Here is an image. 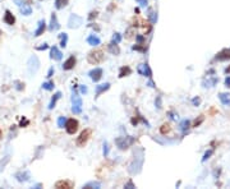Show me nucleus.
I'll use <instances>...</instances> for the list:
<instances>
[{
    "instance_id": "22",
    "label": "nucleus",
    "mask_w": 230,
    "mask_h": 189,
    "mask_svg": "<svg viewBox=\"0 0 230 189\" xmlns=\"http://www.w3.org/2000/svg\"><path fill=\"white\" fill-rule=\"evenodd\" d=\"M217 60H226V59H230V50H224L223 53H220L217 56H216Z\"/></svg>"
},
{
    "instance_id": "14",
    "label": "nucleus",
    "mask_w": 230,
    "mask_h": 189,
    "mask_svg": "<svg viewBox=\"0 0 230 189\" xmlns=\"http://www.w3.org/2000/svg\"><path fill=\"white\" fill-rule=\"evenodd\" d=\"M87 42L91 45V46H97L100 45V42H101V40H100V37L97 35H90L87 37Z\"/></svg>"
},
{
    "instance_id": "49",
    "label": "nucleus",
    "mask_w": 230,
    "mask_h": 189,
    "mask_svg": "<svg viewBox=\"0 0 230 189\" xmlns=\"http://www.w3.org/2000/svg\"><path fill=\"white\" fill-rule=\"evenodd\" d=\"M226 73H229V74H230V67H229V68L226 69Z\"/></svg>"
},
{
    "instance_id": "18",
    "label": "nucleus",
    "mask_w": 230,
    "mask_h": 189,
    "mask_svg": "<svg viewBox=\"0 0 230 189\" xmlns=\"http://www.w3.org/2000/svg\"><path fill=\"white\" fill-rule=\"evenodd\" d=\"M219 98H220V101H221L224 105L230 106V94L229 93H220Z\"/></svg>"
},
{
    "instance_id": "30",
    "label": "nucleus",
    "mask_w": 230,
    "mask_h": 189,
    "mask_svg": "<svg viewBox=\"0 0 230 189\" xmlns=\"http://www.w3.org/2000/svg\"><path fill=\"white\" fill-rule=\"evenodd\" d=\"M148 18H150V22L151 23H156V21H157V13H155V12H150V14H148Z\"/></svg>"
},
{
    "instance_id": "6",
    "label": "nucleus",
    "mask_w": 230,
    "mask_h": 189,
    "mask_svg": "<svg viewBox=\"0 0 230 189\" xmlns=\"http://www.w3.org/2000/svg\"><path fill=\"white\" fill-rule=\"evenodd\" d=\"M81 25H82V18L77 14H72L69 17V21H68V27L69 28H78Z\"/></svg>"
},
{
    "instance_id": "5",
    "label": "nucleus",
    "mask_w": 230,
    "mask_h": 189,
    "mask_svg": "<svg viewBox=\"0 0 230 189\" xmlns=\"http://www.w3.org/2000/svg\"><path fill=\"white\" fill-rule=\"evenodd\" d=\"M65 129L68 134H74L77 130H78V121L75 119H69L65 123Z\"/></svg>"
},
{
    "instance_id": "32",
    "label": "nucleus",
    "mask_w": 230,
    "mask_h": 189,
    "mask_svg": "<svg viewBox=\"0 0 230 189\" xmlns=\"http://www.w3.org/2000/svg\"><path fill=\"white\" fill-rule=\"evenodd\" d=\"M9 160H10V158H9V156H7V157L5 158H4V160H1V161H0V171H1V170L4 169V166H5V165L9 162Z\"/></svg>"
},
{
    "instance_id": "24",
    "label": "nucleus",
    "mask_w": 230,
    "mask_h": 189,
    "mask_svg": "<svg viewBox=\"0 0 230 189\" xmlns=\"http://www.w3.org/2000/svg\"><path fill=\"white\" fill-rule=\"evenodd\" d=\"M66 4H68V0H55V8L56 9H63Z\"/></svg>"
},
{
    "instance_id": "8",
    "label": "nucleus",
    "mask_w": 230,
    "mask_h": 189,
    "mask_svg": "<svg viewBox=\"0 0 230 189\" xmlns=\"http://www.w3.org/2000/svg\"><path fill=\"white\" fill-rule=\"evenodd\" d=\"M88 75H90V78L92 79L93 82H99L100 79H101V77H102V69L101 68H95V69H92L88 73Z\"/></svg>"
},
{
    "instance_id": "44",
    "label": "nucleus",
    "mask_w": 230,
    "mask_h": 189,
    "mask_svg": "<svg viewBox=\"0 0 230 189\" xmlns=\"http://www.w3.org/2000/svg\"><path fill=\"white\" fill-rule=\"evenodd\" d=\"M47 47H49V46H47L46 44H42V46H38V47H37V50H46Z\"/></svg>"
},
{
    "instance_id": "4",
    "label": "nucleus",
    "mask_w": 230,
    "mask_h": 189,
    "mask_svg": "<svg viewBox=\"0 0 230 189\" xmlns=\"http://www.w3.org/2000/svg\"><path fill=\"white\" fill-rule=\"evenodd\" d=\"M38 67H40V61H38L37 56H31L30 60H28V73L33 74L37 72Z\"/></svg>"
},
{
    "instance_id": "27",
    "label": "nucleus",
    "mask_w": 230,
    "mask_h": 189,
    "mask_svg": "<svg viewBox=\"0 0 230 189\" xmlns=\"http://www.w3.org/2000/svg\"><path fill=\"white\" fill-rule=\"evenodd\" d=\"M16 176H17V179H18L19 182H26L27 179H28V174H27V173H23V174H22V173H18Z\"/></svg>"
},
{
    "instance_id": "33",
    "label": "nucleus",
    "mask_w": 230,
    "mask_h": 189,
    "mask_svg": "<svg viewBox=\"0 0 230 189\" xmlns=\"http://www.w3.org/2000/svg\"><path fill=\"white\" fill-rule=\"evenodd\" d=\"M170 132V125L169 124H164L161 126V133L162 134H166V133H169Z\"/></svg>"
},
{
    "instance_id": "31",
    "label": "nucleus",
    "mask_w": 230,
    "mask_h": 189,
    "mask_svg": "<svg viewBox=\"0 0 230 189\" xmlns=\"http://www.w3.org/2000/svg\"><path fill=\"white\" fill-rule=\"evenodd\" d=\"M42 88L44 89H47V91H51L52 88H54V82H46L42 84Z\"/></svg>"
},
{
    "instance_id": "34",
    "label": "nucleus",
    "mask_w": 230,
    "mask_h": 189,
    "mask_svg": "<svg viewBox=\"0 0 230 189\" xmlns=\"http://www.w3.org/2000/svg\"><path fill=\"white\" fill-rule=\"evenodd\" d=\"M212 153H214V150H208L207 152H206V153L203 155V157H202V162H205L206 160H208V158H210V156L212 155Z\"/></svg>"
},
{
    "instance_id": "26",
    "label": "nucleus",
    "mask_w": 230,
    "mask_h": 189,
    "mask_svg": "<svg viewBox=\"0 0 230 189\" xmlns=\"http://www.w3.org/2000/svg\"><path fill=\"white\" fill-rule=\"evenodd\" d=\"M189 120H183L179 124V129L181 130V132H185V130H188V128H189Z\"/></svg>"
},
{
    "instance_id": "25",
    "label": "nucleus",
    "mask_w": 230,
    "mask_h": 189,
    "mask_svg": "<svg viewBox=\"0 0 230 189\" xmlns=\"http://www.w3.org/2000/svg\"><path fill=\"white\" fill-rule=\"evenodd\" d=\"M59 37H60V46H61V47H65V46H66V42H68V35H66V33H60Z\"/></svg>"
},
{
    "instance_id": "9",
    "label": "nucleus",
    "mask_w": 230,
    "mask_h": 189,
    "mask_svg": "<svg viewBox=\"0 0 230 189\" xmlns=\"http://www.w3.org/2000/svg\"><path fill=\"white\" fill-rule=\"evenodd\" d=\"M137 70H138V73H140L141 75H145V77L150 78L152 75V72H151L150 67H148V64H140V65H138V68H137Z\"/></svg>"
},
{
    "instance_id": "21",
    "label": "nucleus",
    "mask_w": 230,
    "mask_h": 189,
    "mask_svg": "<svg viewBox=\"0 0 230 189\" xmlns=\"http://www.w3.org/2000/svg\"><path fill=\"white\" fill-rule=\"evenodd\" d=\"M108 49H109V51H110V53H111L113 55H118L119 53H120V50H119V47H118V45L115 44V42L110 44V45L108 46Z\"/></svg>"
},
{
    "instance_id": "2",
    "label": "nucleus",
    "mask_w": 230,
    "mask_h": 189,
    "mask_svg": "<svg viewBox=\"0 0 230 189\" xmlns=\"http://www.w3.org/2000/svg\"><path fill=\"white\" fill-rule=\"evenodd\" d=\"M72 102H73V106H72V111L73 114L78 115L82 112V98L79 97L78 93H73L72 96Z\"/></svg>"
},
{
    "instance_id": "28",
    "label": "nucleus",
    "mask_w": 230,
    "mask_h": 189,
    "mask_svg": "<svg viewBox=\"0 0 230 189\" xmlns=\"http://www.w3.org/2000/svg\"><path fill=\"white\" fill-rule=\"evenodd\" d=\"M65 123H66V118H65V116L58 118V126H59V128H64V126H65Z\"/></svg>"
},
{
    "instance_id": "19",
    "label": "nucleus",
    "mask_w": 230,
    "mask_h": 189,
    "mask_svg": "<svg viewBox=\"0 0 230 189\" xmlns=\"http://www.w3.org/2000/svg\"><path fill=\"white\" fill-rule=\"evenodd\" d=\"M56 188H72L73 187V183L72 182H66V180H60L55 184Z\"/></svg>"
},
{
    "instance_id": "13",
    "label": "nucleus",
    "mask_w": 230,
    "mask_h": 189,
    "mask_svg": "<svg viewBox=\"0 0 230 189\" xmlns=\"http://www.w3.org/2000/svg\"><path fill=\"white\" fill-rule=\"evenodd\" d=\"M4 22L9 26H13L14 22H16V18H14V16L9 10H5V14H4Z\"/></svg>"
},
{
    "instance_id": "35",
    "label": "nucleus",
    "mask_w": 230,
    "mask_h": 189,
    "mask_svg": "<svg viewBox=\"0 0 230 189\" xmlns=\"http://www.w3.org/2000/svg\"><path fill=\"white\" fill-rule=\"evenodd\" d=\"M122 41V36L119 35V33H115L113 36V42H115V44H119V42Z\"/></svg>"
},
{
    "instance_id": "42",
    "label": "nucleus",
    "mask_w": 230,
    "mask_h": 189,
    "mask_svg": "<svg viewBox=\"0 0 230 189\" xmlns=\"http://www.w3.org/2000/svg\"><path fill=\"white\" fill-rule=\"evenodd\" d=\"M88 92V89L86 86H81V93H87Z\"/></svg>"
},
{
    "instance_id": "40",
    "label": "nucleus",
    "mask_w": 230,
    "mask_h": 189,
    "mask_svg": "<svg viewBox=\"0 0 230 189\" xmlns=\"http://www.w3.org/2000/svg\"><path fill=\"white\" fill-rule=\"evenodd\" d=\"M202 121H203V116H201L198 120H196V121H194V126H198V125H199V124H201V123H202Z\"/></svg>"
},
{
    "instance_id": "7",
    "label": "nucleus",
    "mask_w": 230,
    "mask_h": 189,
    "mask_svg": "<svg viewBox=\"0 0 230 189\" xmlns=\"http://www.w3.org/2000/svg\"><path fill=\"white\" fill-rule=\"evenodd\" d=\"M90 135H91V130H90V129L83 130L82 133L79 134L78 138H77V144H78V146H84V144H86V142L88 141Z\"/></svg>"
},
{
    "instance_id": "41",
    "label": "nucleus",
    "mask_w": 230,
    "mask_h": 189,
    "mask_svg": "<svg viewBox=\"0 0 230 189\" xmlns=\"http://www.w3.org/2000/svg\"><path fill=\"white\" fill-rule=\"evenodd\" d=\"M225 86H226V87H230V75H228V77L225 78Z\"/></svg>"
},
{
    "instance_id": "23",
    "label": "nucleus",
    "mask_w": 230,
    "mask_h": 189,
    "mask_svg": "<svg viewBox=\"0 0 230 189\" xmlns=\"http://www.w3.org/2000/svg\"><path fill=\"white\" fill-rule=\"evenodd\" d=\"M132 73V69L129 68V67H123L120 69V72H119V77L123 78V77H127V75H129Z\"/></svg>"
},
{
    "instance_id": "37",
    "label": "nucleus",
    "mask_w": 230,
    "mask_h": 189,
    "mask_svg": "<svg viewBox=\"0 0 230 189\" xmlns=\"http://www.w3.org/2000/svg\"><path fill=\"white\" fill-rule=\"evenodd\" d=\"M137 1H138V4H140L141 7H147V4H148L147 0H137Z\"/></svg>"
},
{
    "instance_id": "3",
    "label": "nucleus",
    "mask_w": 230,
    "mask_h": 189,
    "mask_svg": "<svg viewBox=\"0 0 230 189\" xmlns=\"http://www.w3.org/2000/svg\"><path fill=\"white\" fill-rule=\"evenodd\" d=\"M134 142V138L133 137H119V138L115 139V143L120 150H125L128 148L129 146Z\"/></svg>"
},
{
    "instance_id": "46",
    "label": "nucleus",
    "mask_w": 230,
    "mask_h": 189,
    "mask_svg": "<svg viewBox=\"0 0 230 189\" xmlns=\"http://www.w3.org/2000/svg\"><path fill=\"white\" fill-rule=\"evenodd\" d=\"M52 73H54V68H50L49 73H47V77H52Z\"/></svg>"
},
{
    "instance_id": "43",
    "label": "nucleus",
    "mask_w": 230,
    "mask_h": 189,
    "mask_svg": "<svg viewBox=\"0 0 230 189\" xmlns=\"http://www.w3.org/2000/svg\"><path fill=\"white\" fill-rule=\"evenodd\" d=\"M96 16H97V12H91V14H90V19H93V18H96Z\"/></svg>"
},
{
    "instance_id": "39",
    "label": "nucleus",
    "mask_w": 230,
    "mask_h": 189,
    "mask_svg": "<svg viewBox=\"0 0 230 189\" xmlns=\"http://www.w3.org/2000/svg\"><path fill=\"white\" fill-rule=\"evenodd\" d=\"M192 102H193V105H196V106H197V105H199V103H201V100H199L198 97H194L193 100H192Z\"/></svg>"
},
{
    "instance_id": "10",
    "label": "nucleus",
    "mask_w": 230,
    "mask_h": 189,
    "mask_svg": "<svg viewBox=\"0 0 230 189\" xmlns=\"http://www.w3.org/2000/svg\"><path fill=\"white\" fill-rule=\"evenodd\" d=\"M50 58L54 59V60H58V61L61 60V58H63V54H61V51L58 49V46H52V47H51Z\"/></svg>"
},
{
    "instance_id": "36",
    "label": "nucleus",
    "mask_w": 230,
    "mask_h": 189,
    "mask_svg": "<svg viewBox=\"0 0 230 189\" xmlns=\"http://www.w3.org/2000/svg\"><path fill=\"white\" fill-rule=\"evenodd\" d=\"M108 155H109V144L105 142V143H104V156L106 157Z\"/></svg>"
},
{
    "instance_id": "45",
    "label": "nucleus",
    "mask_w": 230,
    "mask_h": 189,
    "mask_svg": "<svg viewBox=\"0 0 230 189\" xmlns=\"http://www.w3.org/2000/svg\"><path fill=\"white\" fill-rule=\"evenodd\" d=\"M125 188H136V187H134V184L132 182H129V183L125 184Z\"/></svg>"
},
{
    "instance_id": "11",
    "label": "nucleus",
    "mask_w": 230,
    "mask_h": 189,
    "mask_svg": "<svg viewBox=\"0 0 230 189\" xmlns=\"http://www.w3.org/2000/svg\"><path fill=\"white\" fill-rule=\"evenodd\" d=\"M74 65H75V58H74L73 55H72V56H69V58L64 61L63 69H64V70H70V69L74 68Z\"/></svg>"
},
{
    "instance_id": "1",
    "label": "nucleus",
    "mask_w": 230,
    "mask_h": 189,
    "mask_svg": "<svg viewBox=\"0 0 230 189\" xmlns=\"http://www.w3.org/2000/svg\"><path fill=\"white\" fill-rule=\"evenodd\" d=\"M87 60L90 64H99L104 60V53L100 50H95V51H91V53L87 55Z\"/></svg>"
},
{
    "instance_id": "29",
    "label": "nucleus",
    "mask_w": 230,
    "mask_h": 189,
    "mask_svg": "<svg viewBox=\"0 0 230 189\" xmlns=\"http://www.w3.org/2000/svg\"><path fill=\"white\" fill-rule=\"evenodd\" d=\"M101 184L99 182H91V183H87L86 185H83V188H100Z\"/></svg>"
},
{
    "instance_id": "38",
    "label": "nucleus",
    "mask_w": 230,
    "mask_h": 189,
    "mask_svg": "<svg viewBox=\"0 0 230 189\" xmlns=\"http://www.w3.org/2000/svg\"><path fill=\"white\" fill-rule=\"evenodd\" d=\"M156 106H157V109H161V97L160 96H157V98H156Z\"/></svg>"
},
{
    "instance_id": "47",
    "label": "nucleus",
    "mask_w": 230,
    "mask_h": 189,
    "mask_svg": "<svg viewBox=\"0 0 230 189\" xmlns=\"http://www.w3.org/2000/svg\"><path fill=\"white\" fill-rule=\"evenodd\" d=\"M137 41L140 42V44H141V42H143V36H137Z\"/></svg>"
},
{
    "instance_id": "12",
    "label": "nucleus",
    "mask_w": 230,
    "mask_h": 189,
    "mask_svg": "<svg viewBox=\"0 0 230 189\" xmlns=\"http://www.w3.org/2000/svg\"><path fill=\"white\" fill-rule=\"evenodd\" d=\"M18 5L21 7V12H22V14H25V16H30V14L32 13L31 7L28 5V4H27L26 1H19Z\"/></svg>"
},
{
    "instance_id": "15",
    "label": "nucleus",
    "mask_w": 230,
    "mask_h": 189,
    "mask_svg": "<svg viewBox=\"0 0 230 189\" xmlns=\"http://www.w3.org/2000/svg\"><path fill=\"white\" fill-rule=\"evenodd\" d=\"M45 30H46V23H45V21H40V22H38V26H37V30L35 31V36H36V37L41 36V35L45 32Z\"/></svg>"
},
{
    "instance_id": "16",
    "label": "nucleus",
    "mask_w": 230,
    "mask_h": 189,
    "mask_svg": "<svg viewBox=\"0 0 230 189\" xmlns=\"http://www.w3.org/2000/svg\"><path fill=\"white\" fill-rule=\"evenodd\" d=\"M60 28V25L59 22H58V18L55 14H52L51 16V21H50V31H58Z\"/></svg>"
},
{
    "instance_id": "17",
    "label": "nucleus",
    "mask_w": 230,
    "mask_h": 189,
    "mask_svg": "<svg viewBox=\"0 0 230 189\" xmlns=\"http://www.w3.org/2000/svg\"><path fill=\"white\" fill-rule=\"evenodd\" d=\"M110 88V83H104V84H99V86H96V97L100 96L102 92L108 91Z\"/></svg>"
},
{
    "instance_id": "48",
    "label": "nucleus",
    "mask_w": 230,
    "mask_h": 189,
    "mask_svg": "<svg viewBox=\"0 0 230 189\" xmlns=\"http://www.w3.org/2000/svg\"><path fill=\"white\" fill-rule=\"evenodd\" d=\"M148 86H150V87H155V86H153V83H152V81H150V83H148Z\"/></svg>"
},
{
    "instance_id": "20",
    "label": "nucleus",
    "mask_w": 230,
    "mask_h": 189,
    "mask_svg": "<svg viewBox=\"0 0 230 189\" xmlns=\"http://www.w3.org/2000/svg\"><path fill=\"white\" fill-rule=\"evenodd\" d=\"M60 97H61V93H60V92H56V93L54 94V97L51 98V101H50V105H49V109H50V110H52V109L55 107V105H56V101L59 100Z\"/></svg>"
}]
</instances>
